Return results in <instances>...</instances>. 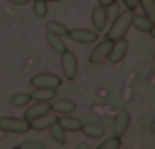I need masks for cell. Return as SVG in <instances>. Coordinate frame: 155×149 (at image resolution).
<instances>
[{"label":"cell","instance_id":"obj_1","mask_svg":"<svg viewBox=\"0 0 155 149\" xmlns=\"http://www.w3.org/2000/svg\"><path fill=\"white\" fill-rule=\"evenodd\" d=\"M132 16H134L132 10H122L120 14L114 18L110 30L106 31V37L112 39V41H114V39H120V37H126L128 30L132 28Z\"/></svg>","mask_w":155,"mask_h":149},{"label":"cell","instance_id":"obj_2","mask_svg":"<svg viewBox=\"0 0 155 149\" xmlns=\"http://www.w3.org/2000/svg\"><path fill=\"white\" fill-rule=\"evenodd\" d=\"M0 128L8 134H26L30 131V122L24 118H14V116H2L0 118Z\"/></svg>","mask_w":155,"mask_h":149},{"label":"cell","instance_id":"obj_3","mask_svg":"<svg viewBox=\"0 0 155 149\" xmlns=\"http://www.w3.org/2000/svg\"><path fill=\"white\" fill-rule=\"evenodd\" d=\"M61 69H63V75L67 80H75L77 73H79V59L69 49L65 53H61Z\"/></svg>","mask_w":155,"mask_h":149},{"label":"cell","instance_id":"obj_4","mask_svg":"<svg viewBox=\"0 0 155 149\" xmlns=\"http://www.w3.org/2000/svg\"><path fill=\"white\" fill-rule=\"evenodd\" d=\"M30 84H31V88H59L61 79L53 73H39V75L31 76Z\"/></svg>","mask_w":155,"mask_h":149},{"label":"cell","instance_id":"obj_5","mask_svg":"<svg viewBox=\"0 0 155 149\" xmlns=\"http://www.w3.org/2000/svg\"><path fill=\"white\" fill-rule=\"evenodd\" d=\"M67 37H71L77 43H96L98 41V31L96 30H87V28H75V30H69Z\"/></svg>","mask_w":155,"mask_h":149},{"label":"cell","instance_id":"obj_6","mask_svg":"<svg viewBox=\"0 0 155 149\" xmlns=\"http://www.w3.org/2000/svg\"><path fill=\"white\" fill-rule=\"evenodd\" d=\"M110 49H112V39H102L100 43H96L94 49L91 51V55H88V61L94 63V65H98V63H104L106 59H108L110 55Z\"/></svg>","mask_w":155,"mask_h":149},{"label":"cell","instance_id":"obj_7","mask_svg":"<svg viewBox=\"0 0 155 149\" xmlns=\"http://www.w3.org/2000/svg\"><path fill=\"white\" fill-rule=\"evenodd\" d=\"M24 108H26V112H24V120L31 122V120L43 116L45 112H49V110H51V104H49V102H39V100H35L34 104L30 102L28 106H24Z\"/></svg>","mask_w":155,"mask_h":149},{"label":"cell","instance_id":"obj_8","mask_svg":"<svg viewBox=\"0 0 155 149\" xmlns=\"http://www.w3.org/2000/svg\"><path fill=\"white\" fill-rule=\"evenodd\" d=\"M128 128H130V114L126 110L116 112L114 122H112V134L118 135V138H122V135L128 131Z\"/></svg>","mask_w":155,"mask_h":149},{"label":"cell","instance_id":"obj_9","mask_svg":"<svg viewBox=\"0 0 155 149\" xmlns=\"http://www.w3.org/2000/svg\"><path fill=\"white\" fill-rule=\"evenodd\" d=\"M128 39L126 37H120V39H114L112 41V49H110V55L108 59L112 63H120L122 59L126 57V53H128Z\"/></svg>","mask_w":155,"mask_h":149},{"label":"cell","instance_id":"obj_10","mask_svg":"<svg viewBox=\"0 0 155 149\" xmlns=\"http://www.w3.org/2000/svg\"><path fill=\"white\" fill-rule=\"evenodd\" d=\"M91 20H92V26H94V30H96V31H102L104 28H106V24H108V12H106V6L98 4V6L92 8Z\"/></svg>","mask_w":155,"mask_h":149},{"label":"cell","instance_id":"obj_11","mask_svg":"<svg viewBox=\"0 0 155 149\" xmlns=\"http://www.w3.org/2000/svg\"><path fill=\"white\" fill-rule=\"evenodd\" d=\"M51 110L55 112L57 116H63V114H73L77 108V104L73 102L71 98H53L51 100Z\"/></svg>","mask_w":155,"mask_h":149},{"label":"cell","instance_id":"obj_12","mask_svg":"<svg viewBox=\"0 0 155 149\" xmlns=\"http://www.w3.org/2000/svg\"><path fill=\"white\" fill-rule=\"evenodd\" d=\"M55 120H57V114L53 110H49V112H45L43 116L31 120V122H30V128H31V130H35V131H43V130H47V128H49Z\"/></svg>","mask_w":155,"mask_h":149},{"label":"cell","instance_id":"obj_13","mask_svg":"<svg viewBox=\"0 0 155 149\" xmlns=\"http://www.w3.org/2000/svg\"><path fill=\"white\" fill-rule=\"evenodd\" d=\"M57 122H59V126L63 128L65 131H81V126H83V122L77 120L75 116H71V114L57 116Z\"/></svg>","mask_w":155,"mask_h":149},{"label":"cell","instance_id":"obj_14","mask_svg":"<svg viewBox=\"0 0 155 149\" xmlns=\"http://www.w3.org/2000/svg\"><path fill=\"white\" fill-rule=\"evenodd\" d=\"M31 100H39V102H51L57 96V88H34L30 92Z\"/></svg>","mask_w":155,"mask_h":149},{"label":"cell","instance_id":"obj_15","mask_svg":"<svg viewBox=\"0 0 155 149\" xmlns=\"http://www.w3.org/2000/svg\"><path fill=\"white\" fill-rule=\"evenodd\" d=\"M81 131H83L87 138H91V139H100L104 135V128L100 126V124H94V122L83 124V126H81Z\"/></svg>","mask_w":155,"mask_h":149},{"label":"cell","instance_id":"obj_16","mask_svg":"<svg viewBox=\"0 0 155 149\" xmlns=\"http://www.w3.org/2000/svg\"><path fill=\"white\" fill-rule=\"evenodd\" d=\"M47 130H49V134H51V139H55V143H59V145H65V143H67V131L59 126L57 120L47 128Z\"/></svg>","mask_w":155,"mask_h":149},{"label":"cell","instance_id":"obj_17","mask_svg":"<svg viewBox=\"0 0 155 149\" xmlns=\"http://www.w3.org/2000/svg\"><path fill=\"white\" fill-rule=\"evenodd\" d=\"M45 39H47V43L51 45V49L55 51V53H59V55H61V53H65V51H67V45H65V41H63V37H61V35L47 31Z\"/></svg>","mask_w":155,"mask_h":149},{"label":"cell","instance_id":"obj_18","mask_svg":"<svg viewBox=\"0 0 155 149\" xmlns=\"http://www.w3.org/2000/svg\"><path fill=\"white\" fill-rule=\"evenodd\" d=\"M132 26L136 28V30H140V31H149L153 28V22L147 18V16H137V14H134L132 16Z\"/></svg>","mask_w":155,"mask_h":149},{"label":"cell","instance_id":"obj_19","mask_svg":"<svg viewBox=\"0 0 155 149\" xmlns=\"http://www.w3.org/2000/svg\"><path fill=\"white\" fill-rule=\"evenodd\" d=\"M45 30H47V31H51V34L61 35V37H65V35L69 34V28L65 26V24H61V22H55V20H51V22H47V24H45Z\"/></svg>","mask_w":155,"mask_h":149},{"label":"cell","instance_id":"obj_20","mask_svg":"<svg viewBox=\"0 0 155 149\" xmlns=\"http://www.w3.org/2000/svg\"><path fill=\"white\" fill-rule=\"evenodd\" d=\"M30 102H31L30 92H16V94H12V106H16V108H24Z\"/></svg>","mask_w":155,"mask_h":149},{"label":"cell","instance_id":"obj_21","mask_svg":"<svg viewBox=\"0 0 155 149\" xmlns=\"http://www.w3.org/2000/svg\"><path fill=\"white\" fill-rule=\"evenodd\" d=\"M137 2H140V6L143 8V14L151 20L153 26H155V0H137Z\"/></svg>","mask_w":155,"mask_h":149},{"label":"cell","instance_id":"obj_22","mask_svg":"<svg viewBox=\"0 0 155 149\" xmlns=\"http://www.w3.org/2000/svg\"><path fill=\"white\" fill-rule=\"evenodd\" d=\"M47 12H49V8H47V2H45V0H34V14L38 16L39 20L45 18Z\"/></svg>","mask_w":155,"mask_h":149},{"label":"cell","instance_id":"obj_23","mask_svg":"<svg viewBox=\"0 0 155 149\" xmlns=\"http://www.w3.org/2000/svg\"><path fill=\"white\" fill-rule=\"evenodd\" d=\"M120 147H122V139L118 138V135H112V138L104 139L98 145V149H120Z\"/></svg>","mask_w":155,"mask_h":149},{"label":"cell","instance_id":"obj_24","mask_svg":"<svg viewBox=\"0 0 155 149\" xmlns=\"http://www.w3.org/2000/svg\"><path fill=\"white\" fill-rule=\"evenodd\" d=\"M18 149H45V145L41 141H22Z\"/></svg>","mask_w":155,"mask_h":149},{"label":"cell","instance_id":"obj_25","mask_svg":"<svg viewBox=\"0 0 155 149\" xmlns=\"http://www.w3.org/2000/svg\"><path fill=\"white\" fill-rule=\"evenodd\" d=\"M122 2L126 4V8H128V10H136V8L140 6V2H137V0H122Z\"/></svg>","mask_w":155,"mask_h":149},{"label":"cell","instance_id":"obj_26","mask_svg":"<svg viewBox=\"0 0 155 149\" xmlns=\"http://www.w3.org/2000/svg\"><path fill=\"white\" fill-rule=\"evenodd\" d=\"M116 2L118 0H98V4H102V6H106V8L112 6V4H116Z\"/></svg>","mask_w":155,"mask_h":149},{"label":"cell","instance_id":"obj_27","mask_svg":"<svg viewBox=\"0 0 155 149\" xmlns=\"http://www.w3.org/2000/svg\"><path fill=\"white\" fill-rule=\"evenodd\" d=\"M10 4H16V6H24V4H28V0H8Z\"/></svg>","mask_w":155,"mask_h":149},{"label":"cell","instance_id":"obj_28","mask_svg":"<svg viewBox=\"0 0 155 149\" xmlns=\"http://www.w3.org/2000/svg\"><path fill=\"white\" fill-rule=\"evenodd\" d=\"M4 139H8V131H4L2 128H0V141H4Z\"/></svg>","mask_w":155,"mask_h":149},{"label":"cell","instance_id":"obj_29","mask_svg":"<svg viewBox=\"0 0 155 149\" xmlns=\"http://www.w3.org/2000/svg\"><path fill=\"white\" fill-rule=\"evenodd\" d=\"M151 134H153V138H155V122L151 124Z\"/></svg>","mask_w":155,"mask_h":149},{"label":"cell","instance_id":"obj_30","mask_svg":"<svg viewBox=\"0 0 155 149\" xmlns=\"http://www.w3.org/2000/svg\"><path fill=\"white\" fill-rule=\"evenodd\" d=\"M149 34H151V35H153V37H155V26L151 28V30H149Z\"/></svg>","mask_w":155,"mask_h":149},{"label":"cell","instance_id":"obj_31","mask_svg":"<svg viewBox=\"0 0 155 149\" xmlns=\"http://www.w3.org/2000/svg\"><path fill=\"white\" fill-rule=\"evenodd\" d=\"M45 2H61V0H45Z\"/></svg>","mask_w":155,"mask_h":149}]
</instances>
